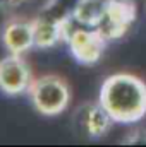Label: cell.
Masks as SVG:
<instances>
[{
  "mask_svg": "<svg viewBox=\"0 0 146 147\" xmlns=\"http://www.w3.org/2000/svg\"><path fill=\"white\" fill-rule=\"evenodd\" d=\"M98 101L115 123H136L146 116V82L131 72L112 74L100 86Z\"/></svg>",
  "mask_w": 146,
  "mask_h": 147,
  "instance_id": "cell-1",
  "label": "cell"
},
{
  "mask_svg": "<svg viewBox=\"0 0 146 147\" xmlns=\"http://www.w3.org/2000/svg\"><path fill=\"white\" fill-rule=\"evenodd\" d=\"M31 106L41 116H59L69 108L72 101V89L67 79L57 74H45L35 77L28 89Z\"/></svg>",
  "mask_w": 146,
  "mask_h": 147,
  "instance_id": "cell-2",
  "label": "cell"
},
{
  "mask_svg": "<svg viewBox=\"0 0 146 147\" xmlns=\"http://www.w3.org/2000/svg\"><path fill=\"white\" fill-rule=\"evenodd\" d=\"M65 43L69 46L72 58L77 63L84 67H93L102 60L108 39L96 28H84L74 24L67 34Z\"/></svg>",
  "mask_w": 146,
  "mask_h": 147,
  "instance_id": "cell-3",
  "label": "cell"
},
{
  "mask_svg": "<svg viewBox=\"0 0 146 147\" xmlns=\"http://www.w3.org/2000/svg\"><path fill=\"white\" fill-rule=\"evenodd\" d=\"M138 17V7L134 0H105L103 17L98 24V31L108 41L124 38Z\"/></svg>",
  "mask_w": 146,
  "mask_h": 147,
  "instance_id": "cell-4",
  "label": "cell"
},
{
  "mask_svg": "<svg viewBox=\"0 0 146 147\" xmlns=\"http://www.w3.org/2000/svg\"><path fill=\"white\" fill-rule=\"evenodd\" d=\"M35 74L24 55H12L0 58V91L7 96L26 94Z\"/></svg>",
  "mask_w": 146,
  "mask_h": 147,
  "instance_id": "cell-5",
  "label": "cell"
},
{
  "mask_svg": "<svg viewBox=\"0 0 146 147\" xmlns=\"http://www.w3.org/2000/svg\"><path fill=\"white\" fill-rule=\"evenodd\" d=\"M0 41L7 53L26 55L35 45V24L33 19L24 16H10L0 28Z\"/></svg>",
  "mask_w": 146,
  "mask_h": 147,
  "instance_id": "cell-6",
  "label": "cell"
},
{
  "mask_svg": "<svg viewBox=\"0 0 146 147\" xmlns=\"http://www.w3.org/2000/svg\"><path fill=\"white\" fill-rule=\"evenodd\" d=\"M76 120L79 123L81 132L88 139H103L115 123L108 111L102 106V103H86L76 111Z\"/></svg>",
  "mask_w": 146,
  "mask_h": 147,
  "instance_id": "cell-7",
  "label": "cell"
},
{
  "mask_svg": "<svg viewBox=\"0 0 146 147\" xmlns=\"http://www.w3.org/2000/svg\"><path fill=\"white\" fill-rule=\"evenodd\" d=\"M33 24H35V45H36V48L48 50V48H53L55 45H59L60 41L65 43L67 34L76 22L74 21L55 22V21H50V19L38 14L36 17H33Z\"/></svg>",
  "mask_w": 146,
  "mask_h": 147,
  "instance_id": "cell-8",
  "label": "cell"
},
{
  "mask_svg": "<svg viewBox=\"0 0 146 147\" xmlns=\"http://www.w3.org/2000/svg\"><path fill=\"white\" fill-rule=\"evenodd\" d=\"M105 10V0H79L74 10L72 21L77 26L98 28Z\"/></svg>",
  "mask_w": 146,
  "mask_h": 147,
  "instance_id": "cell-9",
  "label": "cell"
},
{
  "mask_svg": "<svg viewBox=\"0 0 146 147\" xmlns=\"http://www.w3.org/2000/svg\"><path fill=\"white\" fill-rule=\"evenodd\" d=\"M77 3L79 0H48L38 14L55 22H67L72 21Z\"/></svg>",
  "mask_w": 146,
  "mask_h": 147,
  "instance_id": "cell-10",
  "label": "cell"
},
{
  "mask_svg": "<svg viewBox=\"0 0 146 147\" xmlns=\"http://www.w3.org/2000/svg\"><path fill=\"white\" fill-rule=\"evenodd\" d=\"M31 0H0V10L5 12V14H12L16 12L17 9L28 5Z\"/></svg>",
  "mask_w": 146,
  "mask_h": 147,
  "instance_id": "cell-11",
  "label": "cell"
},
{
  "mask_svg": "<svg viewBox=\"0 0 146 147\" xmlns=\"http://www.w3.org/2000/svg\"><path fill=\"white\" fill-rule=\"evenodd\" d=\"M126 144H146V130H132L131 135L124 139Z\"/></svg>",
  "mask_w": 146,
  "mask_h": 147,
  "instance_id": "cell-12",
  "label": "cell"
}]
</instances>
